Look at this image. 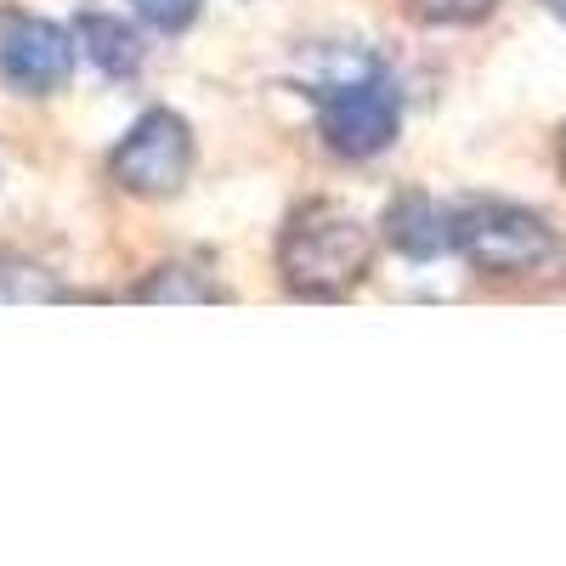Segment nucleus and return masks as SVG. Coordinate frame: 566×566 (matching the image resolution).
I'll return each instance as SVG.
<instances>
[{
  "label": "nucleus",
  "mask_w": 566,
  "mask_h": 566,
  "mask_svg": "<svg viewBox=\"0 0 566 566\" xmlns=\"http://www.w3.org/2000/svg\"><path fill=\"white\" fill-rule=\"evenodd\" d=\"M193 159H199L193 125H187L176 108H148L114 142L108 181L130 199H176L187 187V176H193Z\"/></svg>",
  "instance_id": "obj_4"
},
{
  "label": "nucleus",
  "mask_w": 566,
  "mask_h": 566,
  "mask_svg": "<svg viewBox=\"0 0 566 566\" xmlns=\"http://www.w3.org/2000/svg\"><path fill=\"white\" fill-rule=\"evenodd\" d=\"M57 301H69V290L52 266L0 250V306H57Z\"/></svg>",
  "instance_id": "obj_9"
},
{
  "label": "nucleus",
  "mask_w": 566,
  "mask_h": 566,
  "mask_svg": "<svg viewBox=\"0 0 566 566\" xmlns=\"http://www.w3.org/2000/svg\"><path fill=\"white\" fill-rule=\"evenodd\" d=\"M544 12H555V18L566 23V0H544Z\"/></svg>",
  "instance_id": "obj_12"
},
{
  "label": "nucleus",
  "mask_w": 566,
  "mask_h": 566,
  "mask_svg": "<svg viewBox=\"0 0 566 566\" xmlns=\"http://www.w3.org/2000/svg\"><path fill=\"white\" fill-rule=\"evenodd\" d=\"M386 244L408 261H442L453 255V205H437L424 193H402L386 210Z\"/></svg>",
  "instance_id": "obj_7"
},
{
  "label": "nucleus",
  "mask_w": 566,
  "mask_h": 566,
  "mask_svg": "<svg viewBox=\"0 0 566 566\" xmlns=\"http://www.w3.org/2000/svg\"><path fill=\"white\" fill-rule=\"evenodd\" d=\"M374 266V232L328 199H306L277 239V272L283 290L301 301H340Z\"/></svg>",
  "instance_id": "obj_1"
},
{
  "label": "nucleus",
  "mask_w": 566,
  "mask_h": 566,
  "mask_svg": "<svg viewBox=\"0 0 566 566\" xmlns=\"http://www.w3.org/2000/svg\"><path fill=\"white\" fill-rule=\"evenodd\" d=\"M419 23H437V29H470L499 12V0H408Z\"/></svg>",
  "instance_id": "obj_10"
},
{
  "label": "nucleus",
  "mask_w": 566,
  "mask_h": 566,
  "mask_svg": "<svg viewBox=\"0 0 566 566\" xmlns=\"http://www.w3.org/2000/svg\"><path fill=\"white\" fill-rule=\"evenodd\" d=\"M136 7V18L148 23V29H159V34H187L199 23V12H205V0H130Z\"/></svg>",
  "instance_id": "obj_11"
},
{
  "label": "nucleus",
  "mask_w": 566,
  "mask_h": 566,
  "mask_svg": "<svg viewBox=\"0 0 566 566\" xmlns=\"http://www.w3.org/2000/svg\"><path fill=\"white\" fill-rule=\"evenodd\" d=\"M317 103V136L340 159H374L402 136V91L380 63H363L357 74H340L312 91Z\"/></svg>",
  "instance_id": "obj_2"
},
{
  "label": "nucleus",
  "mask_w": 566,
  "mask_h": 566,
  "mask_svg": "<svg viewBox=\"0 0 566 566\" xmlns=\"http://www.w3.org/2000/svg\"><path fill=\"white\" fill-rule=\"evenodd\" d=\"M74 40H80V57L97 69V74H108V80H130V74L142 69V40H136V29L119 23V18L85 12V18L74 23Z\"/></svg>",
  "instance_id": "obj_8"
},
{
  "label": "nucleus",
  "mask_w": 566,
  "mask_h": 566,
  "mask_svg": "<svg viewBox=\"0 0 566 566\" xmlns=\"http://www.w3.org/2000/svg\"><path fill=\"white\" fill-rule=\"evenodd\" d=\"M130 301H142V306H221V301H232V290L221 283L210 255H170L136 283Z\"/></svg>",
  "instance_id": "obj_6"
},
{
  "label": "nucleus",
  "mask_w": 566,
  "mask_h": 566,
  "mask_svg": "<svg viewBox=\"0 0 566 566\" xmlns=\"http://www.w3.org/2000/svg\"><path fill=\"white\" fill-rule=\"evenodd\" d=\"M80 40L52 23V18H29V12H7L0 18V80L23 97H57L74 74Z\"/></svg>",
  "instance_id": "obj_5"
},
{
  "label": "nucleus",
  "mask_w": 566,
  "mask_h": 566,
  "mask_svg": "<svg viewBox=\"0 0 566 566\" xmlns=\"http://www.w3.org/2000/svg\"><path fill=\"white\" fill-rule=\"evenodd\" d=\"M453 255H464L488 277H527L555 261V227L522 205L470 199L453 205Z\"/></svg>",
  "instance_id": "obj_3"
}]
</instances>
